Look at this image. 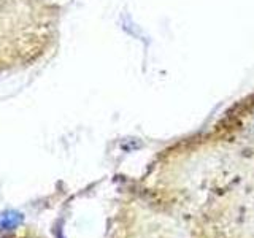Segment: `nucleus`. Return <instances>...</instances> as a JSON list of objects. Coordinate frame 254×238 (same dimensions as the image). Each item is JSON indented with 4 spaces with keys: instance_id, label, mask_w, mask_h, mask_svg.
<instances>
[{
    "instance_id": "f257e3e1",
    "label": "nucleus",
    "mask_w": 254,
    "mask_h": 238,
    "mask_svg": "<svg viewBox=\"0 0 254 238\" xmlns=\"http://www.w3.org/2000/svg\"><path fill=\"white\" fill-rule=\"evenodd\" d=\"M73 0H0V76L43 65L58 53Z\"/></svg>"
},
{
    "instance_id": "f03ea898",
    "label": "nucleus",
    "mask_w": 254,
    "mask_h": 238,
    "mask_svg": "<svg viewBox=\"0 0 254 238\" xmlns=\"http://www.w3.org/2000/svg\"><path fill=\"white\" fill-rule=\"evenodd\" d=\"M22 222V214L19 211L8 210L0 214V230H13Z\"/></svg>"
}]
</instances>
